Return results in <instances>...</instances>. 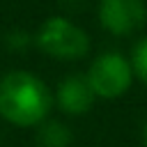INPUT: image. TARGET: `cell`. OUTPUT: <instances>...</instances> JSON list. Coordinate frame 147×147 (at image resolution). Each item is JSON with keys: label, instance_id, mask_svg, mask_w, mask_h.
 Listing matches in <instances>:
<instances>
[{"label": "cell", "instance_id": "cell-3", "mask_svg": "<svg viewBox=\"0 0 147 147\" xmlns=\"http://www.w3.org/2000/svg\"><path fill=\"white\" fill-rule=\"evenodd\" d=\"M85 78H87L94 96L117 99L131 87L133 67H131V60H126L122 53L108 51V53H101L99 57L92 60Z\"/></svg>", "mask_w": 147, "mask_h": 147}, {"label": "cell", "instance_id": "cell-8", "mask_svg": "<svg viewBox=\"0 0 147 147\" xmlns=\"http://www.w3.org/2000/svg\"><path fill=\"white\" fill-rule=\"evenodd\" d=\"M5 44H7L9 51H14V53H23V51L30 46V34H28L25 30H21V28H14L11 32H7Z\"/></svg>", "mask_w": 147, "mask_h": 147}, {"label": "cell", "instance_id": "cell-5", "mask_svg": "<svg viewBox=\"0 0 147 147\" xmlns=\"http://www.w3.org/2000/svg\"><path fill=\"white\" fill-rule=\"evenodd\" d=\"M55 101L67 115H83L94 103V92L83 74H69L55 90Z\"/></svg>", "mask_w": 147, "mask_h": 147}, {"label": "cell", "instance_id": "cell-2", "mask_svg": "<svg viewBox=\"0 0 147 147\" xmlns=\"http://www.w3.org/2000/svg\"><path fill=\"white\" fill-rule=\"evenodd\" d=\"M37 46L57 60H80L90 51V37L83 28L64 16H51L37 32Z\"/></svg>", "mask_w": 147, "mask_h": 147}, {"label": "cell", "instance_id": "cell-9", "mask_svg": "<svg viewBox=\"0 0 147 147\" xmlns=\"http://www.w3.org/2000/svg\"><path fill=\"white\" fill-rule=\"evenodd\" d=\"M142 140H145V147H147V122H145V126H142Z\"/></svg>", "mask_w": 147, "mask_h": 147}, {"label": "cell", "instance_id": "cell-6", "mask_svg": "<svg viewBox=\"0 0 147 147\" xmlns=\"http://www.w3.org/2000/svg\"><path fill=\"white\" fill-rule=\"evenodd\" d=\"M39 147H69L71 145V131L67 124L57 122V119H44L37 126V136H34Z\"/></svg>", "mask_w": 147, "mask_h": 147}, {"label": "cell", "instance_id": "cell-4", "mask_svg": "<svg viewBox=\"0 0 147 147\" xmlns=\"http://www.w3.org/2000/svg\"><path fill=\"white\" fill-rule=\"evenodd\" d=\"M147 21L145 0H99V23L115 37H131Z\"/></svg>", "mask_w": 147, "mask_h": 147}, {"label": "cell", "instance_id": "cell-1", "mask_svg": "<svg viewBox=\"0 0 147 147\" xmlns=\"http://www.w3.org/2000/svg\"><path fill=\"white\" fill-rule=\"evenodd\" d=\"M53 108L46 83L30 71H9L0 78V117L14 126H39Z\"/></svg>", "mask_w": 147, "mask_h": 147}, {"label": "cell", "instance_id": "cell-7", "mask_svg": "<svg viewBox=\"0 0 147 147\" xmlns=\"http://www.w3.org/2000/svg\"><path fill=\"white\" fill-rule=\"evenodd\" d=\"M131 67H133V74L142 83H147V37H142L133 46V51H131Z\"/></svg>", "mask_w": 147, "mask_h": 147}]
</instances>
